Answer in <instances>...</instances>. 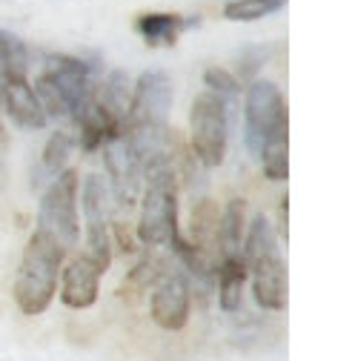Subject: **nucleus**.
Listing matches in <instances>:
<instances>
[{
	"mask_svg": "<svg viewBox=\"0 0 355 361\" xmlns=\"http://www.w3.org/2000/svg\"><path fill=\"white\" fill-rule=\"evenodd\" d=\"M109 187L101 175H86L80 204L86 218V255L92 258L104 273L112 264V233H109Z\"/></svg>",
	"mask_w": 355,
	"mask_h": 361,
	"instance_id": "9",
	"label": "nucleus"
},
{
	"mask_svg": "<svg viewBox=\"0 0 355 361\" xmlns=\"http://www.w3.org/2000/svg\"><path fill=\"white\" fill-rule=\"evenodd\" d=\"M0 141H4V135H0Z\"/></svg>",
	"mask_w": 355,
	"mask_h": 361,
	"instance_id": "20",
	"label": "nucleus"
},
{
	"mask_svg": "<svg viewBox=\"0 0 355 361\" xmlns=\"http://www.w3.org/2000/svg\"><path fill=\"white\" fill-rule=\"evenodd\" d=\"M281 238L287 241V198H281Z\"/></svg>",
	"mask_w": 355,
	"mask_h": 361,
	"instance_id": "19",
	"label": "nucleus"
},
{
	"mask_svg": "<svg viewBox=\"0 0 355 361\" xmlns=\"http://www.w3.org/2000/svg\"><path fill=\"white\" fill-rule=\"evenodd\" d=\"M95 83L86 61L72 55H49L43 63V75L35 86V95L43 104V112L55 118H72L92 98Z\"/></svg>",
	"mask_w": 355,
	"mask_h": 361,
	"instance_id": "6",
	"label": "nucleus"
},
{
	"mask_svg": "<svg viewBox=\"0 0 355 361\" xmlns=\"http://www.w3.org/2000/svg\"><path fill=\"white\" fill-rule=\"evenodd\" d=\"M172 109V83L163 72H144L132 86L123 135L135 147L141 161L166 152V126Z\"/></svg>",
	"mask_w": 355,
	"mask_h": 361,
	"instance_id": "2",
	"label": "nucleus"
},
{
	"mask_svg": "<svg viewBox=\"0 0 355 361\" xmlns=\"http://www.w3.org/2000/svg\"><path fill=\"white\" fill-rule=\"evenodd\" d=\"M63 252H66L63 244L46 230H35L32 238L26 241L15 279V304L23 315H40L49 310L58 293Z\"/></svg>",
	"mask_w": 355,
	"mask_h": 361,
	"instance_id": "3",
	"label": "nucleus"
},
{
	"mask_svg": "<svg viewBox=\"0 0 355 361\" xmlns=\"http://www.w3.org/2000/svg\"><path fill=\"white\" fill-rule=\"evenodd\" d=\"M104 158H106V169H109V192L129 207L135 201L138 190H141V178H144V161L135 152V147L129 144V138L120 132L115 141H109L104 147Z\"/></svg>",
	"mask_w": 355,
	"mask_h": 361,
	"instance_id": "11",
	"label": "nucleus"
},
{
	"mask_svg": "<svg viewBox=\"0 0 355 361\" xmlns=\"http://www.w3.org/2000/svg\"><path fill=\"white\" fill-rule=\"evenodd\" d=\"M247 147L270 180L289 178V115L281 89L273 80H252L244 104Z\"/></svg>",
	"mask_w": 355,
	"mask_h": 361,
	"instance_id": "1",
	"label": "nucleus"
},
{
	"mask_svg": "<svg viewBox=\"0 0 355 361\" xmlns=\"http://www.w3.org/2000/svg\"><path fill=\"white\" fill-rule=\"evenodd\" d=\"M187 20L175 12H147L138 18V35L149 47H172L181 37Z\"/></svg>",
	"mask_w": 355,
	"mask_h": 361,
	"instance_id": "14",
	"label": "nucleus"
},
{
	"mask_svg": "<svg viewBox=\"0 0 355 361\" xmlns=\"http://www.w3.org/2000/svg\"><path fill=\"white\" fill-rule=\"evenodd\" d=\"M72 147L75 141L69 138L66 132H55L52 138L46 141V147H43V158H40V175L43 178H58L63 169H69V158H72Z\"/></svg>",
	"mask_w": 355,
	"mask_h": 361,
	"instance_id": "16",
	"label": "nucleus"
},
{
	"mask_svg": "<svg viewBox=\"0 0 355 361\" xmlns=\"http://www.w3.org/2000/svg\"><path fill=\"white\" fill-rule=\"evenodd\" d=\"M244 261L247 276L252 281V298L263 310H287L289 281H287V261L278 250L273 224L263 215H255L244 235Z\"/></svg>",
	"mask_w": 355,
	"mask_h": 361,
	"instance_id": "4",
	"label": "nucleus"
},
{
	"mask_svg": "<svg viewBox=\"0 0 355 361\" xmlns=\"http://www.w3.org/2000/svg\"><path fill=\"white\" fill-rule=\"evenodd\" d=\"M37 230H46L49 235H55L63 244V250L77 244L80 218H77V172L75 169H63L58 178L49 180L37 209Z\"/></svg>",
	"mask_w": 355,
	"mask_h": 361,
	"instance_id": "8",
	"label": "nucleus"
},
{
	"mask_svg": "<svg viewBox=\"0 0 355 361\" xmlns=\"http://www.w3.org/2000/svg\"><path fill=\"white\" fill-rule=\"evenodd\" d=\"M0 104L9 112V118L20 129H40L46 126V112H43L40 98L35 95V86L26 78H15L0 89Z\"/></svg>",
	"mask_w": 355,
	"mask_h": 361,
	"instance_id": "13",
	"label": "nucleus"
},
{
	"mask_svg": "<svg viewBox=\"0 0 355 361\" xmlns=\"http://www.w3.org/2000/svg\"><path fill=\"white\" fill-rule=\"evenodd\" d=\"M284 4H287V0H230V4L224 6V18L235 20V23L261 20L266 15L284 9Z\"/></svg>",
	"mask_w": 355,
	"mask_h": 361,
	"instance_id": "17",
	"label": "nucleus"
},
{
	"mask_svg": "<svg viewBox=\"0 0 355 361\" xmlns=\"http://www.w3.org/2000/svg\"><path fill=\"white\" fill-rule=\"evenodd\" d=\"M189 310H192V290L187 273L184 269H163L155 281L149 301L152 322L166 333H178L187 327Z\"/></svg>",
	"mask_w": 355,
	"mask_h": 361,
	"instance_id": "10",
	"label": "nucleus"
},
{
	"mask_svg": "<svg viewBox=\"0 0 355 361\" xmlns=\"http://www.w3.org/2000/svg\"><path fill=\"white\" fill-rule=\"evenodd\" d=\"M144 198L138 215V238L147 247L169 244L181 227H178V175L166 152L149 158L144 164Z\"/></svg>",
	"mask_w": 355,
	"mask_h": 361,
	"instance_id": "5",
	"label": "nucleus"
},
{
	"mask_svg": "<svg viewBox=\"0 0 355 361\" xmlns=\"http://www.w3.org/2000/svg\"><path fill=\"white\" fill-rule=\"evenodd\" d=\"M204 80H206V92H212V95H218L220 101H224L227 106L238 98V80L230 75V72H224V69H206V75H204Z\"/></svg>",
	"mask_w": 355,
	"mask_h": 361,
	"instance_id": "18",
	"label": "nucleus"
},
{
	"mask_svg": "<svg viewBox=\"0 0 355 361\" xmlns=\"http://www.w3.org/2000/svg\"><path fill=\"white\" fill-rule=\"evenodd\" d=\"M189 141L204 166H218L227 158L230 106L212 92H201L189 109Z\"/></svg>",
	"mask_w": 355,
	"mask_h": 361,
	"instance_id": "7",
	"label": "nucleus"
},
{
	"mask_svg": "<svg viewBox=\"0 0 355 361\" xmlns=\"http://www.w3.org/2000/svg\"><path fill=\"white\" fill-rule=\"evenodd\" d=\"M101 276L104 269L89 258L86 252L72 258L66 267H63V279H58V287H61V301L69 307V310H89L95 301H98V293H101Z\"/></svg>",
	"mask_w": 355,
	"mask_h": 361,
	"instance_id": "12",
	"label": "nucleus"
},
{
	"mask_svg": "<svg viewBox=\"0 0 355 361\" xmlns=\"http://www.w3.org/2000/svg\"><path fill=\"white\" fill-rule=\"evenodd\" d=\"M29 55L26 47L9 32H0V89L15 78H26Z\"/></svg>",
	"mask_w": 355,
	"mask_h": 361,
	"instance_id": "15",
	"label": "nucleus"
}]
</instances>
